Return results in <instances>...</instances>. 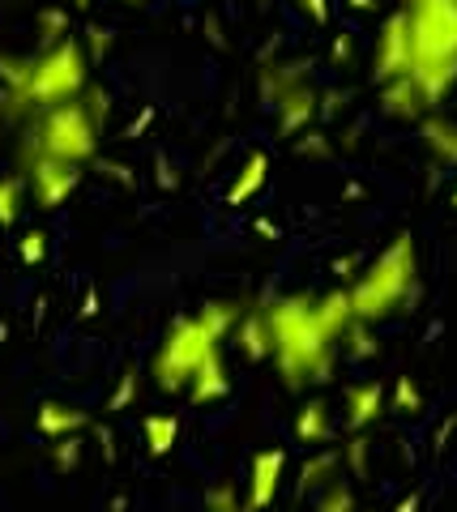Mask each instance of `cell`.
Segmentation results:
<instances>
[{
  "label": "cell",
  "instance_id": "f6af8a7d",
  "mask_svg": "<svg viewBox=\"0 0 457 512\" xmlns=\"http://www.w3.org/2000/svg\"><path fill=\"white\" fill-rule=\"evenodd\" d=\"M252 231H261L265 239H282V231L274 227V222H270V218H257V222H252Z\"/></svg>",
  "mask_w": 457,
  "mask_h": 512
},
{
  "label": "cell",
  "instance_id": "484cf974",
  "mask_svg": "<svg viewBox=\"0 0 457 512\" xmlns=\"http://www.w3.org/2000/svg\"><path fill=\"white\" fill-rule=\"evenodd\" d=\"M355 491H351V483L346 478H334V483H325L321 491H317V512H355Z\"/></svg>",
  "mask_w": 457,
  "mask_h": 512
},
{
  "label": "cell",
  "instance_id": "4fadbf2b",
  "mask_svg": "<svg viewBox=\"0 0 457 512\" xmlns=\"http://www.w3.org/2000/svg\"><path fill=\"white\" fill-rule=\"evenodd\" d=\"M235 346L248 363H265L270 359V325H265V303H248L235 320Z\"/></svg>",
  "mask_w": 457,
  "mask_h": 512
},
{
  "label": "cell",
  "instance_id": "44dd1931",
  "mask_svg": "<svg viewBox=\"0 0 457 512\" xmlns=\"http://www.w3.org/2000/svg\"><path fill=\"white\" fill-rule=\"evenodd\" d=\"M317 312H321V320H325V329L334 333V338H342L346 325L355 320V312H351V291H346V286H334V291L317 295Z\"/></svg>",
  "mask_w": 457,
  "mask_h": 512
},
{
  "label": "cell",
  "instance_id": "7bdbcfd3",
  "mask_svg": "<svg viewBox=\"0 0 457 512\" xmlns=\"http://www.w3.org/2000/svg\"><path fill=\"white\" fill-rule=\"evenodd\" d=\"M201 26H206V39H210L214 47H227V39H223V22H218L214 13H206V22H201Z\"/></svg>",
  "mask_w": 457,
  "mask_h": 512
},
{
  "label": "cell",
  "instance_id": "f546056e",
  "mask_svg": "<svg viewBox=\"0 0 457 512\" xmlns=\"http://www.w3.org/2000/svg\"><path fill=\"white\" fill-rule=\"evenodd\" d=\"M389 410H398V414H419V410H423V393H419V384H415L411 376H398V380H393Z\"/></svg>",
  "mask_w": 457,
  "mask_h": 512
},
{
  "label": "cell",
  "instance_id": "ee69618b",
  "mask_svg": "<svg viewBox=\"0 0 457 512\" xmlns=\"http://www.w3.org/2000/svg\"><path fill=\"white\" fill-rule=\"evenodd\" d=\"M77 312H82L86 320H90V316H99V291H94V286H86V295H82V308H77Z\"/></svg>",
  "mask_w": 457,
  "mask_h": 512
},
{
  "label": "cell",
  "instance_id": "d6986e66",
  "mask_svg": "<svg viewBox=\"0 0 457 512\" xmlns=\"http://www.w3.org/2000/svg\"><path fill=\"white\" fill-rule=\"evenodd\" d=\"M329 436H334L329 406L321 402V397H312V402H304L299 414H295V440L308 444V448H321V444H329Z\"/></svg>",
  "mask_w": 457,
  "mask_h": 512
},
{
  "label": "cell",
  "instance_id": "9a60e30c",
  "mask_svg": "<svg viewBox=\"0 0 457 512\" xmlns=\"http://www.w3.org/2000/svg\"><path fill=\"white\" fill-rule=\"evenodd\" d=\"M419 141L428 146V154L440 167H457V120L436 116V111H423L419 116Z\"/></svg>",
  "mask_w": 457,
  "mask_h": 512
},
{
  "label": "cell",
  "instance_id": "d6a6232c",
  "mask_svg": "<svg viewBox=\"0 0 457 512\" xmlns=\"http://www.w3.org/2000/svg\"><path fill=\"white\" fill-rule=\"evenodd\" d=\"M18 256H22V265H43V256H47V235L43 231H26L18 239Z\"/></svg>",
  "mask_w": 457,
  "mask_h": 512
},
{
  "label": "cell",
  "instance_id": "816d5d0a",
  "mask_svg": "<svg viewBox=\"0 0 457 512\" xmlns=\"http://www.w3.org/2000/svg\"><path fill=\"white\" fill-rule=\"evenodd\" d=\"M124 5H141V0H124Z\"/></svg>",
  "mask_w": 457,
  "mask_h": 512
},
{
  "label": "cell",
  "instance_id": "836d02e7",
  "mask_svg": "<svg viewBox=\"0 0 457 512\" xmlns=\"http://www.w3.org/2000/svg\"><path fill=\"white\" fill-rule=\"evenodd\" d=\"M295 9L304 13L308 22H317V26H329V0H295Z\"/></svg>",
  "mask_w": 457,
  "mask_h": 512
},
{
  "label": "cell",
  "instance_id": "d590c367",
  "mask_svg": "<svg viewBox=\"0 0 457 512\" xmlns=\"http://www.w3.org/2000/svg\"><path fill=\"white\" fill-rule=\"evenodd\" d=\"M329 56H334L338 69H346V64H351V56H355V43H351V35H334V47H329Z\"/></svg>",
  "mask_w": 457,
  "mask_h": 512
},
{
  "label": "cell",
  "instance_id": "74e56055",
  "mask_svg": "<svg viewBox=\"0 0 457 512\" xmlns=\"http://www.w3.org/2000/svg\"><path fill=\"white\" fill-rule=\"evenodd\" d=\"M90 431H94V440H99L103 461H116V436H112V431H107L103 423H90Z\"/></svg>",
  "mask_w": 457,
  "mask_h": 512
},
{
  "label": "cell",
  "instance_id": "603a6c76",
  "mask_svg": "<svg viewBox=\"0 0 457 512\" xmlns=\"http://www.w3.org/2000/svg\"><path fill=\"white\" fill-rule=\"evenodd\" d=\"M26 201V180L22 175H0V227H18Z\"/></svg>",
  "mask_w": 457,
  "mask_h": 512
},
{
  "label": "cell",
  "instance_id": "8fae6325",
  "mask_svg": "<svg viewBox=\"0 0 457 512\" xmlns=\"http://www.w3.org/2000/svg\"><path fill=\"white\" fill-rule=\"evenodd\" d=\"M342 414H346V431H368L372 423L385 419L389 410V397H385V384L381 380H359V384H346L342 389Z\"/></svg>",
  "mask_w": 457,
  "mask_h": 512
},
{
  "label": "cell",
  "instance_id": "e0dca14e",
  "mask_svg": "<svg viewBox=\"0 0 457 512\" xmlns=\"http://www.w3.org/2000/svg\"><path fill=\"white\" fill-rule=\"evenodd\" d=\"M338 470H342V453H334V448H317V453H308L304 466H299V478H295V495L299 500L317 495L325 483H334Z\"/></svg>",
  "mask_w": 457,
  "mask_h": 512
},
{
  "label": "cell",
  "instance_id": "277c9868",
  "mask_svg": "<svg viewBox=\"0 0 457 512\" xmlns=\"http://www.w3.org/2000/svg\"><path fill=\"white\" fill-rule=\"evenodd\" d=\"M99 141H103V120L94 116L90 103L77 94V99H69V103L35 111L18 150L52 154V158H65V163L86 167V163L99 158Z\"/></svg>",
  "mask_w": 457,
  "mask_h": 512
},
{
  "label": "cell",
  "instance_id": "ffe728a7",
  "mask_svg": "<svg viewBox=\"0 0 457 512\" xmlns=\"http://www.w3.org/2000/svg\"><path fill=\"white\" fill-rule=\"evenodd\" d=\"M141 440H146L150 457H167L180 444V419L176 414H146L141 419Z\"/></svg>",
  "mask_w": 457,
  "mask_h": 512
},
{
  "label": "cell",
  "instance_id": "ba28073f",
  "mask_svg": "<svg viewBox=\"0 0 457 512\" xmlns=\"http://www.w3.org/2000/svg\"><path fill=\"white\" fill-rule=\"evenodd\" d=\"M411 73V22H406V9L389 13L376 30V47H372V82L385 86L393 77Z\"/></svg>",
  "mask_w": 457,
  "mask_h": 512
},
{
  "label": "cell",
  "instance_id": "f1b7e54d",
  "mask_svg": "<svg viewBox=\"0 0 457 512\" xmlns=\"http://www.w3.org/2000/svg\"><path fill=\"white\" fill-rule=\"evenodd\" d=\"M137 384H141V372L137 367H124L120 372V380H116V389H112V397H107V414H124L133 402H137Z\"/></svg>",
  "mask_w": 457,
  "mask_h": 512
},
{
  "label": "cell",
  "instance_id": "8992f818",
  "mask_svg": "<svg viewBox=\"0 0 457 512\" xmlns=\"http://www.w3.org/2000/svg\"><path fill=\"white\" fill-rule=\"evenodd\" d=\"M218 346L223 342L201 325V316H176L167 325L159 350H154V359H150V380L159 384L163 393H184L188 380H193V372L206 363V355L218 350Z\"/></svg>",
  "mask_w": 457,
  "mask_h": 512
},
{
  "label": "cell",
  "instance_id": "52a82bcc",
  "mask_svg": "<svg viewBox=\"0 0 457 512\" xmlns=\"http://www.w3.org/2000/svg\"><path fill=\"white\" fill-rule=\"evenodd\" d=\"M18 163H22V180H26V192L39 210H60L77 184H82V167L77 163H65V158H52V154H35V150H18Z\"/></svg>",
  "mask_w": 457,
  "mask_h": 512
},
{
  "label": "cell",
  "instance_id": "bcb514c9",
  "mask_svg": "<svg viewBox=\"0 0 457 512\" xmlns=\"http://www.w3.org/2000/svg\"><path fill=\"white\" fill-rule=\"evenodd\" d=\"M376 5H381V0H346L351 13H376Z\"/></svg>",
  "mask_w": 457,
  "mask_h": 512
},
{
  "label": "cell",
  "instance_id": "d4e9b609",
  "mask_svg": "<svg viewBox=\"0 0 457 512\" xmlns=\"http://www.w3.org/2000/svg\"><path fill=\"white\" fill-rule=\"evenodd\" d=\"M342 338H346V355H351V363H368L376 350H381V346H376V338H372V325H368V320H351Z\"/></svg>",
  "mask_w": 457,
  "mask_h": 512
},
{
  "label": "cell",
  "instance_id": "e575fe53",
  "mask_svg": "<svg viewBox=\"0 0 457 512\" xmlns=\"http://www.w3.org/2000/svg\"><path fill=\"white\" fill-rule=\"evenodd\" d=\"M304 137H308V141H295V150H299V154H308V158H312V154H317V158H329V141H325V133H304Z\"/></svg>",
  "mask_w": 457,
  "mask_h": 512
},
{
  "label": "cell",
  "instance_id": "2e32d148",
  "mask_svg": "<svg viewBox=\"0 0 457 512\" xmlns=\"http://www.w3.org/2000/svg\"><path fill=\"white\" fill-rule=\"evenodd\" d=\"M381 111L389 120H419L423 111H432V107L423 99V90L411 82V73H406V77H393V82L381 86Z\"/></svg>",
  "mask_w": 457,
  "mask_h": 512
},
{
  "label": "cell",
  "instance_id": "c3c4849f",
  "mask_svg": "<svg viewBox=\"0 0 457 512\" xmlns=\"http://www.w3.org/2000/svg\"><path fill=\"white\" fill-rule=\"evenodd\" d=\"M94 5V0H73V9H90Z\"/></svg>",
  "mask_w": 457,
  "mask_h": 512
},
{
  "label": "cell",
  "instance_id": "7dc6e473",
  "mask_svg": "<svg viewBox=\"0 0 457 512\" xmlns=\"http://www.w3.org/2000/svg\"><path fill=\"white\" fill-rule=\"evenodd\" d=\"M419 508V495H406V500H398V512H415Z\"/></svg>",
  "mask_w": 457,
  "mask_h": 512
},
{
  "label": "cell",
  "instance_id": "f907efd6",
  "mask_svg": "<svg viewBox=\"0 0 457 512\" xmlns=\"http://www.w3.org/2000/svg\"><path fill=\"white\" fill-rule=\"evenodd\" d=\"M449 205H453V210H457V184H453V192H449Z\"/></svg>",
  "mask_w": 457,
  "mask_h": 512
},
{
  "label": "cell",
  "instance_id": "f5cc1de1",
  "mask_svg": "<svg viewBox=\"0 0 457 512\" xmlns=\"http://www.w3.org/2000/svg\"><path fill=\"white\" fill-rule=\"evenodd\" d=\"M402 5H406V0H402Z\"/></svg>",
  "mask_w": 457,
  "mask_h": 512
},
{
  "label": "cell",
  "instance_id": "1f68e13d",
  "mask_svg": "<svg viewBox=\"0 0 457 512\" xmlns=\"http://www.w3.org/2000/svg\"><path fill=\"white\" fill-rule=\"evenodd\" d=\"M201 500H206V508H214V512H240V491H235V483H214V487H206V495H201Z\"/></svg>",
  "mask_w": 457,
  "mask_h": 512
},
{
  "label": "cell",
  "instance_id": "ab89813d",
  "mask_svg": "<svg viewBox=\"0 0 457 512\" xmlns=\"http://www.w3.org/2000/svg\"><path fill=\"white\" fill-rule=\"evenodd\" d=\"M346 103V94L342 90H321V107H317V116H338Z\"/></svg>",
  "mask_w": 457,
  "mask_h": 512
},
{
  "label": "cell",
  "instance_id": "7a4b0ae2",
  "mask_svg": "<svg viewBox=\"0 0 457 512\" xmlns=\"http://www.w3.org/2000/svg\"><path fill=\"white\" fill-rule=\"evenodd\" d=\"M411 22V82L428 107H440L457 86V0H406Z\"/></svg>",
  "mask_w": 457,
  "mask_h": 512
},
{
  "label": "cell",
  "instance_id": "ac0fdd59",
  "mask_svg": "<svg viewBox=\"0 0 457 512\" xmlns=\"http://www.w3.org/2000/svg\"><path fill=\"white\" fill-rule=\"evenodd\" d=\"M265 180H270V154H265V150H252V154L244 158V167L235 171L231 188H227V205H231V210H235V205H248V201L265 188Z\"/></svg>",
  "mask_w": 457,
  "mask_h": 512
},
{
  "label": "cell",
  "instance_id": "3957f363",
  "mask_svg": "<svg viewBox=\"0 0 457 512\" xmlns=\"http://www.w3.org/2000/svg\"><path fill=\"white\" fill-rule=\"evenodd\" d=\"M351 312L355 320L381 325L393 312H402L406 303L419 299V252H415V235L398 231L389 239V248H381L368 261V269H359L351 278Z\"/></svg>",
  "mask_w": 457,
  "mask_h": 512
},
{
  "label": "cell",
  "instance_id": "cb8c5ba5",
  "mask_svg": "<svg viewBox=\"0 0 457 512\" xmlns=\"http://www.w3.org/2000/svg\"><path fill=\"white\" fill-rule=\"evenodd\" d=\"M47 457H52V466H56L60 474H73L77 466H82V457H86L82 431H77V436H60V440H52V448H47Z\"/></svg>",
  "mask_w": 457,
  "mask_h": 512
},
{
  "label": "cell",
  "instance_id": "681fc988",
  "mask_svg": "<svg viewBox=\"0 0 457 512\" xmlns=\"http://www.w3.org/2000/svg\"><path fill=\"white\" fill-rule=\"evenodd\" d=\"M9 338V325H5V320H0V342H5Z\"/></svg>",
  "mask_w": 457,
  "mask_h": 512
},
{
  "label": "cell",
  "instance_id": "f35d334b",
  "mask_svg": "<svg viewBox=\"0 0 457 512\" xmlns=\"http://www.w3.org/2000/svg\"><path fill=\"white\" fill-rule=\"evenodd\" d=\"M154 124V107H141L137 111V116H133V124L129 128H124V141H133V137H141V133H146V128Z\"/></svg>",
  "mask_w": 457,
  "mask_h": 512
},
{
  "label": "cell",
  "instance_id": "83f0119b",
  "mask_svg": "<svg viewBox=\"0 0 457 512\" xmlns=\"http://www.w3.org/2000/svg\"><path fill=\"white\" fill-rule=\"evenodd\" d=\"M342 466L351 470V478H368L372 444L364 440V431H351V440H346V448H342Z\"/></svg>",
  "mask_w": 457,
  "mask_h": 512
},
{
  "label": "cell",
  "instance_id": "60d3db41",
  "mask_svg": "<svg viewBox=\"0 0 457 512\" xmlns=\"http://www.w3.org/2000/svg\"><path fill=\"white\" fill-rule=\"evenodd\" d=\"M359 274V261H355V256H338V261H334V278L338 282H351Z\"/></svg>",
  "mask_w": 457,
  "mask_h": 512
},
{
  "label": "cell",
  "instance_id": "5b68a950",
  "mask_svg": "<svg viewBox=\"0 0 457 512\" xmlns=\"http://www.w3.org/2000/svg\"><path fill=\"white\" fill-rule=\"evenodd\" d=\"M90 86V56L82 39L65 35L60 43H47L30 56V77L22 90V116H35L43 107L69 103Z\"/></svg>",
  "mask_w": 457,
  "mask_h": 512
},
{
  "label": "cell",
  "instance_id": "8d00e7d4",
  "mask_svg": "<svg viewBox=\"0 0 457 512\" xmlns=\"http://www.w3.org/2000/svg\"><path fill=\"white\" fill-rule=\"evenodd\" d=\"M103 175L107 180H116V184H124V188H137V175H133L129 163H103Z\"/></svg>",
  "mask_w": 457,
  "mask_h": 512
},
{
  "label": "cell",
  "instance_id": "4dcf8cb0",
  "mask_svg": "<svg viewBox=\"0 0 457 512\" xmlns=\"http://www.w3.org/2000/svg\"><path fill=\"white\" fill-rule=\"evenodd\" d=\"M112 43H116V35H112V30H107V26H99V22H90V26H86V39H82V47H86L90 64L107 60V52H112Z\"/></svg>",
  "mask_w": 457,
  "mask_h": 512
},
{
  "label": "cell",
  "instance_id": "30bf717a",
  "mask_svg": "<svg viewBox=\"0 0 457 512\" xmlns=\"http://www.w3.org/2000/svg\"><path fill=\"white\" fill-rule=\"evenodd\" d=\"M282 474H287V448H261L248 461V491L244 504L248 508H270L282 491Z\"/></svg>",
  "mask_w": 457,
  "mask_h": 512
},
{
  "label": "cell",
  "instance_id": "7c38bea8",
  "mask_svg": "<svg viewBox=\"0 0 457 512\" xmlns=\"http://www.w3.org/2000/svg\"><path fill=\"white\" fill-rule=\"evenodd\" d=\"M188 402L193 406H214V402H223V397L231 393V376H227V359H223V346L210 350L206 363L193 372V380H188Z\"/></svg>",
  "mask_w": 457,
  "mask_h": 512
},
{
  "label": "cell",
  "instance_id": "b9f144b4",
  "mask_svg": "<svg viewBox=\"0 0 457 512\" xmlns=\"http://www.w3.org/2000/svg\"><path fill=\"white\" fill-rule=\"evenodd\" d=\"M154 180H159L163 188H176L180 180H176V175H171V163H167V158L159 154V158H154Z\"/></svg>",
  "mask_w": 457,
  "mask_h": 512
},
{
  "label": "cell",
  "instance_id": "6da1fadb",
  "mask_svg": "<svg viewBox=\"0 0 457 512\" xmlns=\"http://www.w3.org/2000/svg\"><path fill=\"white\" fill-rule=\"evenodd\" d=\"M265 325H270V363L278 367L282 389H308L334 376L338 338L325 329L312 295H274L265 303Z\"/></svg>",
  "mask_w": 457,
  "mask_h": 512
},
{
  "label": "cell",
  "instance_id": "5bb4252c",
  "mask_svg": "<svg viewBox=\"0 0 457 512\" xmlns=\"http://www.w3.org/2000/svg\"><path fill=\"white\" fill-rule=\"evenodd\" d=\"M90 414L77 410L69 402H39L35 410V431L43 440H60V436H77V431H90Z\"/></svg>",
  "mask_w": 457,
  "mask_h": 512
},
{
  "label": "cell",
  "instance_id": "7402d4cb",
  "mask_svg": "<svg viewBox=\"0 0 457 512\" xmlns=\"http://www.w3.org/2000/svg\"><path fill=\"white\" fill-rule=\"evenodd\" d=\"M240 303H231V299H210V303H201V325H206L218 342H227L231 338V329H235V320H240Z\"/></svg>",
  "mask_w": 457,
  "mask_h": 512
},
{
  "label": "cell",
  "instance_id": "9c48e42d",
  "mask_svg": "<svg viewBox=\"0 0 457 512\" xmlns=\"http://www.w3.org/2000/svg\"><path fill=\"white\" fill-rule=\"evenodd\" d=\"M270 107H274V133H278V137H299L312 120H317L321 90L308 86V77H304V82H295V86L282 90Z\"/></svg>",
  "mask_w": 457,
  "mask_h": 512
},
{
  "label": "cell",
  "instance_id": "4316f807",
  "mask_svg": "<svg viewBox=\"0 0 457 512\" xmlns=\"http://www.w3.org/2000/svg\"><path fill=\"white\" fill-rule=\"evenodd\" d=\"M35 30H39V43H60L69 35V9H60V5H47L39 9V18H35Z\"/></svg>",
  "mask_w": 457,
  "mask_h": 512
}]
</instances>
